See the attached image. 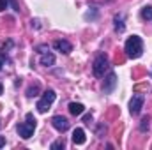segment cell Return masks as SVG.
I'll return each instance as SVG.
<instances>
[{"label":"cell","mask_w":152,"mask_h":150,"mask_svg":"<svg viewBox=\"0 0 152 150\" xmlns=\"http://www.w3.org/2000/svg\"><path fill=\"white\" fill-rule=\"evenodd\" d=\"M124 50H126V55L129 58H140L142 53H143V41H142V37L131 36V37L126 41Z\"/></svg>","instance_id":"cell-1"},{"label":"cell","mask_w":152,"mask_h":150,"mask_svg":"<svg viewBox=\"0 0 152 150\" xmlns=\"http://www.w3.org/2000/svg\"><path fill=\"white\" fill-rule=\"evenodd\" d=\"M36 125H37L36 117H34L32 113H27L25 122L18 125V134H20L23 140H28V138H32V134H34V131H36Z\"/></svg>","instance_id":"cell-2"},{"label":"cell","mask_w":152,"mask_h":150,"mask_svg":"<svg viewBox=\"0 0 152 150\" xmlns=\"http://www.w3.org/2000/svg\"><path fill=\"white\" fill-rule=\"evenodd\" d=\"M108 69H110V60H108V57H106L104 53H99V55L94 58V66H92L94 74L97 76V78H103Z\"/></svg>","instance_id":"cell-3"},{"label":"cell","mask_w":152,"mask_h":150,"mask_svg":"<svg viewBox=\"0 0 152 150\" xmlns=\"http://www.w3.org/2000/svg\"><path fill=\"white\" fill-rule=\"evenodd\" d=\"M55 92L53 90H46L44 94H42V97H41V101L37 103V111L41 113H46L50 110V106L53 104V101H55Z\"/></svg>","instance_id":"cell-4"},{"label":"cell","mask_w":152,"mask_h":150,"mask_svg":"<svg viewBox=\"0 0 152 150\" xmlns=\"http://www.w3.org/2000/svg\"><path fill=\"white\" fill-rule=\"evenodd\" d=\"M143 103H145V95H143V94H136V95H133V99L129 101V113H131L133 117L140 115L142 108H143Z\"/></svg>","instance_id":"cell-5"},{"label":"cell","mask_w":152,"mask_h":150,"mask_svg":"<svg viewBox=\"0 0 152 150\" xmlns=\"http://www.w3.org/2000/svg\"><path fill=\"white\" fill-rule=\"evenodd\" d=\"M51 125H53L58 133H66V131L69 129V120H67L66 117H62V115H55V117L51 118Z\"/></svg>","instance_id":"cell-6"},{"label":"cell","mask_w":152,"mask_h":150,"mask_svg":"<svg viewBox=\"0 0 152 150\" xmlns=\"http://www.w3.org/2000/svg\"><path fill=\"white\" fill-rule=\"evenodd\" d=\"M53 48H55L57 51L64 53V55H69V53L73 51V44H71L69 41H66V39H57V41L53 42Z\"/></svg>","instance_id":"cell-7"},{"label":"cell","mask_w":152,"mask_h":150,"mask_svg":"<svg viewBox=\"0 0 152 150\" xmlns=\"http://www.w3.org/2000/svg\"><path fill=\"white\" fill-rule=\"evenodd\" d=\"M117 87V74L115 73H110V74L104 78V83H103V92L104 94H112Z\"/></svg>","instance_id":"cell-8"},{"label":"cell","mask_w":152,"mask_h":150,"mask_svg":"<svg viewBox=\"0 0 152 150\" xmlns=\"http://www.w3.org/2000/svg\"><path fill=\"white\" fill-rule=\"evenodd\" d=\"M39 62H41V66H44V67H51V66L55 64V55H53V53H50V51L41 53Z\"/></svg>","instance_id":"cell-9"},{"label":"cell","mask_w":152,"mask_h":150,"mask_svg":"<svg viewBox=\"0 0 152 150\" xmlns=\"http://www.w3.org/2000/svg\"><path fill=\"white\" fill-rule=\"evenodd\" d=\"M73 143L75 145H83L85 143V131L83 129H75L73 131Z\"/></svg>","instance_id":"cell-10"},{"label":"cell","mask_w":152,"mask_h":150,"mask_svg":"<svg viewBox=\"0 0 152 150\" xmlns=\"http://www.w3.org/2000/svg\"><path fill=\"white\" fill-rule=\"evenodd\" d=\"M113 23H115V30H117V32L122 34V32L126 30V25H124V14H115Z\"/></svg>","instance_id":"cell-11"},{"label":"cell","mask_w":152,"mask_h":150,"mask_svg":"<svg viewBox=\"0 0 152 150\" xmlns=\"http://www.w3.org/2000/svg\"><path fill=\"white\" fill-rule=\"evenodd\" d=\"M83 111H85V106H83L81 103H71V104H69V113H71V115L78 117V115H81Z\"/></svg>","instance_id":"cell-12"},{"label":"cell","mask_w":152,"mask_h":150,"mask_svg":"<svg viewBox=\"0 0 152 150\" xmlns=\"http://www.w3.org/2000/svg\"><path fill=\"white\" fill-rule=\"evenodd\" d=\"M142 18L147 20V21H151L152 20V5H145V7L142 9Z\"/></svg>","instance_id":"cell-13"},{"label":"cell","mask_w":152,"mask_h":150,"mask_svg":"<svg viewBox=\"0 0 152 150\" xmlns=\"http://www.w3.org/2000/svg\"><path fill=\"white\" fill-rule=\"evenodd\" d=\"M39 92V85H34V87H30L28 90H27V97H36Z\"/></svg>","instance_id":"cell-14"},{"label":"cell","mask_w":152,"mask_h":150,"mask_svg":"<svg viewBox=\"0 0 152 150\" xmlns=\"http://www.w3.org/2000/svg\"><path fill=\"white\" fill-rule=\"evenodd\" d=\"M147 129H149V117H143V118H142V122H140V131H142V133H145Z\"/></svg>","instance_id":"cell-15"},{"label":"cell","mask_w":152,"mask_h":150,"mask_svg":"<svg viewBox=\"0 0 152 150\" xmlns=\"http://www.w3.org/2000/svg\"><path fill=\"white\" fill-rule=\"evenodd\" d=\"M64 147H66L64 140H57V141L51 143V150H58V149H64Z\"/></svg>","instance_id":"cell-16"},{"label":"cell","mask_w":152,"mask_h":150,"mask_svg":"<svg viewBox=\"0 0 152 150\" xmlns=\"http://www.w3.org/2000/svg\"><path fill=\"white\" fill-rule=\"evenodd\" d=\"M103 133H106V125H104V124H101V125L97 127V138H103Z\"/></svg>","instance_id":"cell-17"},{"label":"cell","mask_w":152,"mask_h":150,"mask_svg":"<svg viewBox=\"0 0 152 150\" xmlns=\"http://www.w3.org/2000/svg\"><path fill=\"white\" fill-rule=\"evenodd\" d=\"M7 5H9V0H0V12H2V11H5V9H7Z\"/></svg>","instance_id":"cell-18"},{"label":"cell","mask_w":152,"mask_h":150,"mask_svg":"<svg viewBox=\"0 0 152 150\" xmlns=\"http://www.w3.org/2000/svg\"><path fill=\"white\" fill-rule=\"evenodd\" d=\"M37 50H39V53H46L48 51V46H39Z\"/></svg>","instance_id":"cell-19"},{"label":"cell","mask_w":152,"mask_h":150,"mask_svg":"<svg viewBox=\"0 0 152 150\" xmlns=\"http://www.w3.org/2000/svg\"><path fill=\"white\" fill-rule=\"evenodd\" d=\"M11 4H12V7H14V11H20V7H18V4H16V0H11Z\"/></svg>","instance_id":"cell-20"},{"label":"cell","mask_w":152,"mask_h":150,"mask_svg":"<svg viewBox=\"0 0 152 150\" xmlns=\"http://www.w3.org/2000/svg\"><path fill=\"white\" fill-rule=\"evenodd\" d=\"M4 145H5V138H4V136H0V149H2Z\"/></svg>","instance_id":"cell-21"},{"label":"cell","mask_w":152,"mask_h":150,"mask_svg":"<svg viewBox=\"0 0 152 150\" xmlns=\"http://www.w3.org/2000/svg\"><path fill=\"white\" fill-rule=\"evenodd\" d=\"M2 66H4V57H0V69H2Z\"/></svg>","instance_id":"cell-22"},{"label":"cell","mask_w":152,"mask_h":150,"mask_svg":"<svg viewBox=\"0 0 152 150\" xmlns=\"http://www.w3.org/2000/svg\"><path fill=\"white\" fill-rule=\"evenodd\" d=\"M2 90H4V87H2V83H0V94H2Z\"/></svg>","instance_id":"cell-23"},{"label":"cell","mask_w":152,"mask_h":150,"mask_svg":"<svg viewBox=\"0 0 152 150\" xmlns=\"http://www.w3.org/2000/svg\"><path fill=\"white\" fill-rule=\"evenodd\" d=\"M0 127H2V122H0Z\"/></svg>","instance_id":"cell-24"}]
</instances>
